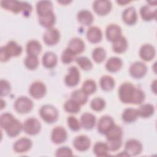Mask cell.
Wrapping results in <instances>:
<instances>
[{
  "instance_id": "1",
  "label": "cell",
  "mask_w": 157,
  "mask_h": 157,
  "mask_svg": "<svg viewBox=\"0 0 157 157\" xmlns=\"http://www.w3.org/2000/svg\"><path fill=\"white\" fill-rule=\"evenodd\" d=\"M118 96L120 101L124 104H140L145 100L144 92L136 88L131 83L124 82L119 87Z\"/></svg>"
},
{
  "instance_id": "2",
  "label": "cell",
  "mask_w": 157,
  "mask_h": 157,
  "mask_svg": "<svg viewBox=\"0 0 157 157\" xmlns=\"http://www.w3.org/2000/svg\"><path fill=\"white\" fill-rule=\"evenodd\" d=\"M0 126L10 137L17 136L23 129V124L10 113H2L0 117Z\"/></svg>"
},
{
  "instance_id": "3",
  "label": "cell",
  "mask_w": 157,
  "mask_h": 157,
  "mask_svg": "<svg viewBox=\"0 0 157 157\" xmlns=\"http://www.w3.org/2000/svg\"><path fill=\"white\" fill-rule=\"evenodd\" d=\"M1 6L14 13L22 12L24 17H29L32 12V6L26 2L13 0H4L1 1Z\"/></svg>"
},
{
  "instance_id": "4",
  "label": "cell",
  "mask_w": 157,
  "mask_h": 157,
  "mask_svg": "<svg viewBox=\"0 0 157 157\" xmlns=\"http://www.w3.org/2000/svg\"><path fill=\"white\" fill-rule=\"evenodd\" d=\"M22 53V47L15 41H9L6 46H2L0 49V60L6 62L12 56H18Z\"/></svg>"
},
{
  "instance_id": "5",
  "label": "cell",
  "mask_w": 157,
  "mask_h": 157,
  "mask_svg": "<svg viewBox=\"0 0 157 157\" xmlns=\"http://www.w3.org/2000/svg\"><path fill=\"white\" fill-rule=\"evenodd\" d=\"M39 113L42 119L49 124L56 121L59 117L58 110L54 106L49 104L42 106L39 110Z\"/></svg>"
},
{
  "instance_id": "6",
  "label": "cell",
  "mask_w": 157,
  "mask_h": 157,
  "mask_svg": "<svg viewBox=\"0 0 157 157\" xmlns=\"http://www.w3.org/2000/svg\"><path fill=\"white\" fill-rule=\"evenodd\" d=\"M14 107L19 113H27L33 109V102L31 99L26 96H20L15 101Z\"/></svg>"
},
{
  "instance_id": "7",
  "label": "cell",
  "mask_w": 157,
  "mask_h": 157,
  "mask_svg": "<svg viewBox=\"0 0 157 157\" xmlns=\"http://www.w3.org/2000/svg\"><path fill=\"white\" fill-rule=\"evenodd\" d=\"M23 129L26 134L34 136L40 132L41 124L37 118L31 117L25 120L23 124Z\"/></svg>"
},
{
  "instance_id": "8",
  "label": "cell",
  "mask_w": 157,
  "mask_h": 157,
  "mask_svg": "<svg viewBox=\"0 0 157 157\" xmlns=\"http://www.w3.org/2000/svg\"><path fill=\"white\" fill-rule=\"evenodd\" d=\"M129 74L134 78H141L147 72V67L142 62L136 61L132 63L129 67Z\"/></svg>"
},
{
  "instance_id": "9",
  "label": "cell",
  "mask_w": 157,
  "mask_h": 157,
  "mask_svg": "<svg viewBox=\"0 0 157 157\" xmlns=\"http://www.w3.org/2000/svg\"><path fill=\"white\" fill-rule=\"evenodd\" d=\"M142 151V144L136 139H129L124 145V151L130 156H137Z\"/></svg>"
},
{
  "instance_id": "10",
  "label": "cell",
  "mask_w": 157,
  "mask_h": 157,
  "mask_svg": "<svg viewBox=\"0 0 157 157\" xmlns=\"http://www.w3.org/2000/svg\"><path fill=\"white\" fill-rule=\"evenodd\" d=\"M80 72L78 69L75 66H71L68 69V73L65 76V84L69 87L75 86L78 85L80 81Z\"/></svg>"
},
{
  "instance_id": "11",
  "label": "cell",
  "mask_w": 157,
  "mask_h": 157,
  "mask_svg": "<svg viewBox=\"0 0 157 157\" xmlns=\"http://www.w3.org/2000/svg\"><path fill=\"white\" fill-rule=\"evenodd\" d=\"M60 39V33L56 28L47 29L43 35V40L44 43L48 46H52L56 44Z\"/></svg>"
},
{
  "instance_id": "12",
  "label": "cell",
  "mask_w": 157,
  "mask_h": 157,
  "mask_svg": "<svg viewBox=\"0 0 157 157\" xmlns=\"http://www.w3.org/2000/svg\"><path fill=\"white\" fill-rule=\"evenodd\" d=\"M46 91L47 90L45 85L44 83L39 81L33 82L29 89L30 95L36 99L43 98L45 96Z\"/></svg>"
},
{
  "instance_id": "13",
  "label": "cell",
  "mask_w": 157,
  "mask_h": 157,
  "mask_svg": "<svg viewBox=\"0 0 157 157\" xmlns=\"http://www.w3.org/2000/svg\"><path fill=\"white\" fill-rule=\"evenodd\" d=\"M112 7V5L109 1H95L93 4L94 12L100 16L108 14Z\"/></svg>"
},
{
  "instance_id": "14",
  "label": "cell",
  "mask_w": 157,
  "mask_h": 157,
  "mask_svg": "<svg viewBox=\"0 0 157 157\" xmlns=\"http://www.w3.org/2000/svg\"><path fill=\"white\" fill-rule=\"evenodd\" d=\"M114 124V120L110 116L104 115L99 120L97 129L100 134L105 135Z\"/></svg>"
},
{
  "instance_id": "15",
  "label": "cell",
  "mask_w": 157,
  "mask_h": 157,
  "mask_svg": "<svg viewBox=\"0 0 157 157\" xmlns=\"http://www.w3.org/2000/svg\"><path fill=\"white\" fill-rule=\"evenodd\" d=\"M67 138L66 130L62 126H56L52 129L51 134L52 141L56 144H60L65 142Z\"/></svg>"
},
{
  "instance_id": "16",
  "label": "cell",
  "mask_w": 157,
  "mask_h": 157,
  "mask_svg": "<svg viewBox=\"0 0 157 157\" xmlns=\"http://www.w3.org/2000/svg\"><path fill=\"white\" fill-rule=\"evenodd\" d=\"M73 145L77 151H85L90 148L91 140L89 137L85 135L78 136L74 139Z\"/></svg>"
},
{
  "instance_id": "17",
  "label": "cell",
  "mask_w": 157,
  "mask_h": 157,
  "mask_svg": "<svg viewBox=\"0 0 157 157\" xmlns=\"http://www.w3.org/2000/svg\"><path fill=\"white\" fill-rule=\"evenodd\" d=\"M33 142L31 139L26 137H22L17 140L13 145V150L17 153H25L32 147Z\"/></svg>"
},
{
  "instance_id": "18",
  "label": "cell",
  "mask_w": 157,
  "mask_h": 157,
  "mask_svg": "<svg viewBox=\"0 0 157 157\" xmlns=\"http://www.w3.org/2000/svg\"><path fill=\"white\" fill-rule=\"evenodd\" d=\"M105 36L107 39L113 42L121 36V29L116 24H110L105 30Z\"/></svg>"
},
{
  "instance_id": "19",
  "label": "cell",
  "mask_w": 157,
  "mask_h": 157,
  "mask_svg": "<svg viewBox=\"0 0 157 157\" xmlns=\"http://www.w3.org/2000/svg\"><path fill=\"white\" fill-rule=\"evenodd\" d=\"M156 54L155 47L149 44H145L143 45L139 50L140 57L145 61H150L154 58Z\"/></svg>"
},
{
  "instance_id": "20",
  "label": "cell",
  "mask_w": 157,
  "mask_h": 157,
  "mask_svg": "<svg viewBox=\"0 0 157 157\" xmlns=\"http://www.w3.org/2000/svg\"><path fill=\"white\" fill-rule=\"evenodd\" d=\"M36 11L39 17L53 12V4L50 1H40L36 4Z\"/></svg>"
},
{
  "instance_id": "21",
  "label": "cell",
  "mask_w": 157,
  "mask_h": 157,
  "mask_svg": "<svg viewBox=\"0 0 157 157\" xmlns=\"http://www.w3.org/2000/svg\"><path fill=\"white\" fill-rule=\"evenodd\" d=\"M122 18L124 22L128 25H133L137 22V15L134 7H129L126 8L122 13Z\"/></svg>"
},
{
  "instance_id": "22",
  "label": "cell",
  "mask_w": 157,
  "mask_h": 157,
  "mask_svg": "<svg viewBox=\"0 0 157 157\" xmlns=\"http://www.w3.org/2000/svg\"><path fill=\"white\" fill-rule=\"evenodd\" d=\"M86 34L88 40L93 44L99 43L102 38V33L101 29L97 26L90 27Z\"/></svg>"
},
{
  "instance_id": "23",
  "label": "cell",
  "mask_w": 157,
  "mask_h": 157,
  "mask_svg": "<svg viewBox=\"0 0 157 157\" xmlns=\"http://www.w3.org/2000/svg\"><path fill=\"white\" fill-rule=\"evenodd\" d=\"M96 120V117L93 114L85 112L80 117V125L85 129H91L95 126Z\"/></svg>"
},
{
  "instance_id": "24",
  "label": "cell",
  "mask_w": 157,
  "mask_h": 157,
  "mask_svg": "<svg viewBox=\"0 0 157 157\" xmlns=\"http://www.w3.org/2000/svg\"><path fill=\"white\" fill-rule=\"evenodd\" d=\"M67 48L77 55L84 51L85 45L84 42L80 38L74 37L69 42Z\"/></svg>"
},
{
  "instance_id": "25",
  "label": "cell",
  "mask_w": 157,
  "mask_h": 157,
  "mask_svg": "<svg viewBox=\"0 0 157 157\" xmlns=\"http://www.w3.org/2000/svg\"><path fill=\"white\" fill-rule=\"evenodd\" d=\"M123 66V61L121 58L116 56L110 58L105 63L106 69L110 72H117L120 70Z\"/></svg>"
},
{
  "instance_id": "26",
  "label": "cell",
  "mask_w": 157,
  "mask_h": 157,
  "mask_svg": "<svg viewBox=\"0 0 157 157\" xmlns=\"http://www.w3.org/2000/svg\"><path fill=\"white\" fill-rule=\"evenodd\" d=\"M77 18L78 22L85 26H90L94 20V17L92 13L85 9L79 11L77 13Z\"/></svg>"
},
{
  "instance_id": "27",
  "label": "cell",
  "mask_w": 157,
  "mask_h": 157,
  "mask_svg": "<svg viewBox=\"0 0 157 157\" xmlns=\"http://www.w3.org/2000/svg\"><path fill=\"white\" fill-rule=\"evenodd\" d=\"M42 62L43 66L48 69L54 67L58 62V58L55 53L52 52H46L42 56Z\"/></svg>"
},
{
  "instance_id": "28",
  "label": "cell",
  "mask_w": 157,
  "mask_h": 157,
  "mask_svg": "<svg viewBox=\"0 0 157 157\" xmlns=\"http://www.w3.org/2000/svg\"><path fill=\"white\" fill-rule=\"evenodd\" d=\"M42 50V45L36 40H31L26 44V52L28 55L37 56Z\"/></svg>"
},
{
  "instance_id": "29",
  "label": "cell",
  "mask_w": 157,
  "mask_h": 157,
  "mask_svg": "<svg viewBox=\"0 0 157 157\" xmlns=\"http://www.w3.org/2000/svg\"><path fill=\"white\" fill-rule=\"evenodd\" d=\"M139 113L137 109L132 108L126 109L122 113V120L128 123H131L135 121L139 117Z\"/></svg>"
},
{
  "instance_id": "30",
  "label": "cell",
  "mask_w": 157,
  "mask_h": 157,
  "mask_svg": "<svg viewBox=\"0 0 157 157\" xmlns=\"http://www.w3.org/2000/svg\"><path fill=\"white\" fill-rule=\"evenodd\" d=\"M156 9H152L149 6L145 5L140 9V13L142 18L145 21H150L156 19Z\"/></svg>"
},
{
  "instance_id": "31",
  "label": "cell",
  "mask_w": 157,
  "mask_h": 157,
  "mask_svg": "<svg viewBox=\"0 0 157 157\" xmlns=\"http://www.w3.org/2000/svg\"><path fill=\"white\" fill-rule=\"evenodd\" d=\"M128 44L126 39L124 36H121L119 39L113 42L112 49L117 53H124L128 48Z\"/></svg>"
},
{
  "instance_id": "32",
  "label": "cell",
  "mask_w": 157,
  "mask_h": 157,
  "mask_svg": "<svg viewBox=\"0 0 157 157\" xmlns=\"http://www.w3.org/2000/svg\"><path fill=\"white\" fill-rule=\"evenodd\" d=\"M99 84L102 90L105 91H110L114 88L115 82L113 78L111 76L104 75L101 78Z\"/></svg>"
},
{
  "instance_id": "33",
  "label": "cell",
  "mask_w": 157,
  "mask_h": 157,
  "mask_svg": "<svg viewBox=\"0 0 157 157\" xmlns=\"http://www.w3.org/2000/svg\"><path fill=\"white\" fill-rule=\"evenodd\" d=\"M56 17L55 13L53 12L41 17H39V22L40 25L47 29L52 28L55 23Z\"/></svg>"
},
{
  "instance_id": "34",
  "label": "cell",
  "mask_w": 157,
  "mask_h": 157,
  "mask_svg": "<svg viewBox=\"0 0 157 157\" xmlns=\"http://www.w3.org/2000/svg\"><path fill=\"white\" fill-rule=\"evenodd\" d=\"M109 148L106 143L102 142H96L93 147V152L96 156L103 157L108 155Z\"/></svg>"
},
{
  "instance_id": "35",
  "label": "cell",
  "mask_w": 157,
  "mask_h": 157,
  "mask_svg": "<svg viewBox=\"0 0 157 157\" xmlns=\"http://www.w3.org/2000/svg\"><path fill=\"white\" fill-rule=\"evenodd\" d=\"M71 98L80 105L85 104L88 101V95L82 89L74 91L71 95Z\"/></svg>"
},
{
  "instance_id": "36",
  "label": "cell",
  "mask_w": 157,
  "mask_h": 157,
  "mask_svg": "<svg viewBox=\"0 0 157 157\" xmlns=\"http://www.w3.org/2000/svg\"><path fill=\"white\" fill-rule=\"evenodd\" d=\"M139 116L142 118H148L155 113V107L151 104H145L137 109Z\"/></svg>"
},
{
  "instance_id": "37",
  "label": "cell",
  "mask_w": 157,
  "mask_h": 157,
  "mask_svg": "<svg viewBox=\"0 0 157 157\" xmlns=\"http://www.w3.org/2000/svg\"><path fill=\"white\" fill-rule=\"evenodd\" d=\"M106 144L110 151H117L120 148L122 145V137L107 138Z\"/></svg>"
},
{
  "instance_id": "38",
  "label": "cell",
  "mask_w": 157,
  "mask_h": 157,
  "mask_svg": "<svg viewBox=\"0 0 157 157\" xmlns=\"http://www.w3.org/2000/svg\"><path fill=\"white\" fill-rule=\"evenodd\" d=\"M105 57L106 51L102 47H96L92 52V58L97 63H101L104 61Z\"/></svg>"
},
{
  "instance_id": "39",
  "label": "cell",
  "mask_w": 157,
  "mask_h": 157,
  "mask_svg": "<svg viewBox=\"0 0 157 157\" xmlns=\"http://www.w3.org/2000/svg\"><path fill=\"white\" fill-rule=\"evenodd\" d=\"M80 105L72 99L67 100L64 105V110L70 113H77L80 110Z\"/></svg>"
},
{
  "instance_id": "40",
  "label": "cell",
  "mask_w": 157,
  "mask_h": 157,
  "mask_svg": "<svg viewBox=\"0 0 157 157\" xmlns=\"http://www.w3.org/2000/svg\"><path fill=\"white\" fill-rule=\"evenodd\" d=\"M97 89L96 83L93 80L88 79L85 80L82 87V90L85 93H86L87 95L91 94L96 92Z\"/></svg>"
},
{
  "instance_id": "41",
  "label": "cell",
  "mask_w": 157,
  "mask_h": 157,
  "mask_svg": "<svg viewBox=\"0 0 157 157\" xmlns=\"http://www.w3.org/2000/svg\"><path fill=\"white\" fill-rule=\"evenodd\" d=\"M75 62L84 71H89L93 67L91 60L86 56H79L75 59Z\"/></svg>"
},
{
  "instance_id": "42",
  "label": "cell",
  "mask_w": 157,
  "mask_h": 157,
  "mask_svg": "<svg viewBox=\"0 0 157 157\" xmlns=\"http://www.w3.org/2000/svg\"><path fill=\"white\" fill-rule=\"evenodd\" d=\"M25 65L29 70H34L39 66V59L37 56L28 55L25 59Z\"/></svg>"
},
{
  "instance_id": "43",
  "label": "cell",
  "mask_w": 157,
  "mask_h": 157,
  "mask_svg": "<svg viewBox=\"0 0 157 157\" xmlns=\"http://www.w3.org/2000/svg\"><path fill=\"white\" fill-rule=\"evenodd\" d=\"M91 109L96 112L102 110L105 107V101L101 98H95L91 101Z\"/></svg>"
},
{
  "instance_id": "44",
  "label": "cell",
  "mask_w": 157,
  "mask_h": 157,
  "mask_svg": "<svg viewBox=\"0 0 157 157\" xmlns=\"http://www.w3.org/2000/svg\"><path fill=\"white\" fill-rule=\"evenodd\" d=\"M75 54L69 48L67 47L63 52L61 55V61L65 64H69L72 63L75 58Z\"/></svg>"
},
{
  "instance_id": "45",
  "label": "cell",
  "mask_w": 157,
  "mask_h": 157,
  "mask_svg": "<svg viewBox=\"0 0 157 157\" xmlns=\"http://www.w3.org/2000/svg\"><path fill=\"white\" fill-rule=\"evenodd\" d=\"M67 123L69 128L72 131H78L80 129V123L75 117H68L67 119Z\"/></svg>"
},
{
  "instance_id": "46",
  "label": "cell",
  "mask_w": 157,
  "mask_h": 157,
  "mask_svg": "<svg viewBox=\"0 0 157 157\" xmlns=\"http://www.w3.org/2000/svg\"><path fill=\"white\" fill-rule=\"evenodd\" d=\"M11 91V86L9 82L6 80H1V96H6L8 95Z\"/></svg>"
},
{
  "instance_id": "47",
  "label": "cell",
  "mask_w": 157,
  "mask_h": 157,
  "mask_svg": "<svg viewBox=\"0 0 157 157\" xmlns=\"http://www.w3.org/2000/svg\"><path fill=\"white\" fill-rule=\"evenodd\" d=\"M73 155L72 150L68 147H61L56 151V156H72Z\"/></svg>"
},
{
  "instance_id": "48",
  "label": "cell",
  "mask_w": 157,
  "mask_h": 157,
  "mask_svg": "<svg viewBox=\"0 0 157 157\" xmlns=\"http://www.w3.org/2000/svg\"><path fill=\"white\" fill-rule=\"evenodd\" d=\"M117 2L118 4H119L120 6H122V5H124L126 4H128L129 2H130V1H117Z\"/></svg>"
}]
</instances>
